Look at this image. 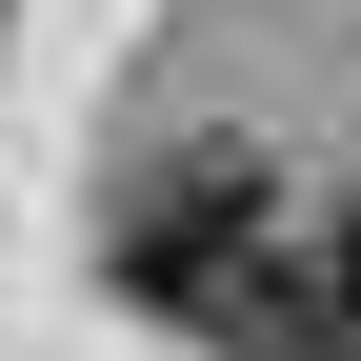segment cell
Segmentation results:
<instances>
[{
  "mask_svg": "<svg viewBox=\"0 0 361 361\" xmlns=\"http://www.w3.org/2000/svg\"><path fill=\"white\" fill-rule=\"evenodd\" d=\"M121 301H161L221 361H322L301 322V241H281V161L261 141H161L121 180Z\"/></svg>",
  "mask_w": 361,
  "mask_h": 361,
  "instance_id": "cell-1",
  "label": "cell"
},
{
  "mask_svg": "<svg viewBox=\"0 0 361 361\" xmlns=\"http://www.w3.org/2000/svg\"><path fill=\"white\" fill-rule=\"evenodd\" d=\"M301 322H322V361H361V221L301 241Z\"/></svg>",
  "mask_w": 361,
  "mask_h": 361,
  "instance_id": "cell-2",
  "label": "cell"
}]
</instances>
